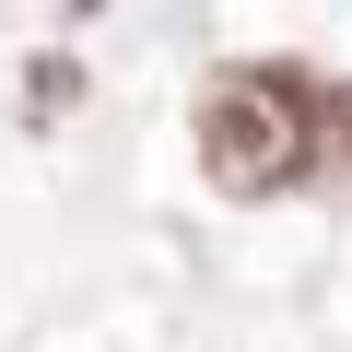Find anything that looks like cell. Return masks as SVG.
Segmentation results:
<instances>
[{"mask_svg":"<svg viewBox=\"0 0 352 352\" xmlns=\"http://www.w3.org/2000/svg\"><path fill=\"white\" fill-rule=\"evenodd\" d=\"M329 153H340V118L305 59H223L200 82V164L223 200H294Z\"/></svg>","mask_w":352,"mask_h":352,"instance_id":"cell-1","label":"cell"},{"mask_svg":"<svg viewBox=\"0 0 352 352\" xmlns=\"http://www.w3.org/2000/svg\"><path fill=\"white\" fill-rule=\"evenodd\" d=\"M329 118H340V153H352V94H329Z\"/></svg>","mask_w":352,"mask_h":352,"instance_id":"cell-2","label":"cell"}]
</instances>
